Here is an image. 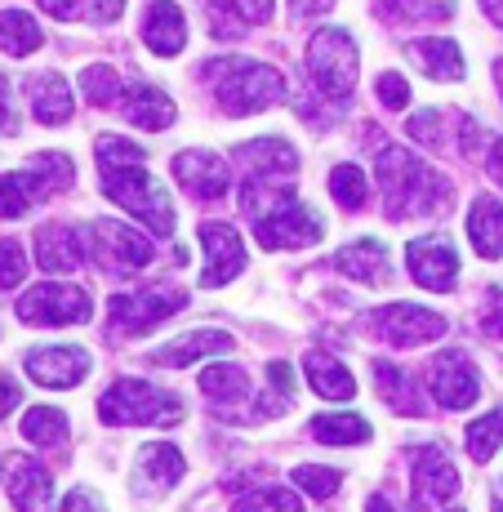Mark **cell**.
I'll return each instance as SVG.
<instances>
[{"label":"cell","instance_id":"26","mask_svg":"<svg viewBox=\"0 0 503 512\" xmlns=\"http://www.w3.org/2000/svg\"><path fill=\"white\" fill-rule=\"evenodd\" d=\"M223 352H232V339L223 330H192V334H183V339L156 348L152 352V366H192V361L223 357Z\"/></svg>","mask_w":503,"mask_h":512},{"label":"cell","instance_id":"28","mask_svg":"<svg viewBox=\"0 0 503 512\" xmlns=\"http://www.w3.org/2000/svg\"><path fill=\"white\" fill-rule=\"evenodd\" d=\"M468 241L481 259H503V205L495 196H477L468 210Z\"/></svg>","mask_w":503,"mask_h":512},{"label":"cell","instance_id":"2","mask_svg":"<svg viewBox=\"0 0 503 512\" xmlns=\"http://www.w3.org/2000/svg\"><path fill=\"white\" fill-rule=\"evenodd\" d=\"M241 205L254 219V232H259L263 250H303V245H317L325 236V219L308 201L285 192V183L245 179Z\"/></svg>","mask_w":503,"mask_h":512},{"label":"cell","instance_id":"54","mask_svg":"<svg viewBox=\"0 0 503 512\" xmlns=\"http://www.w3.org/2000/svg\"><path fill=\"white\" fill-rule=\"evenodd\" d=\"M490 504H495V512H503V490H495V499H490Z\"/></svg>","mask_w":503,"mask_h":512},{"label":"cell","instance_id":"19","mask_svg":"<svg viewBox=\"0 0 503 512\" xmlns=\"http://www.w3.org/2000/svg\"><path fill=\"white\" fill-rule=\"evenodd\" d=\"M174 179H179L183 192L201 196V201H219L228 192L232 174H228V161H219L214 152H179L174 156Z\"/></svg>","mask_w":503,"mask_h":512},{"label":"cell","instance_id":"13","mask_svg":"<svg viewBox=\"0 0 503 512\" xmlns=\"http://www.w3.org/2000/svg\"><path fill=\"white\" fill-rule=\"evenodd\" d=\"M406 263H410V277L428 290H455L459 285V254L455 241L441 232L419 236V241L406 245Z\"/></svg>","mask_w":503,"mask_h":512},{"label":"cell","instance_id":"18","mask_svg":"<svg viewBox=\"0 0 503 512\" xmlns=\"http://www.w3.org/2000/svg\"><path fill=\"white\" fill-rule=\"evenodd\" d=\"M5 486H9V499H14L18 512H49V504H54V481L27 455L5 459Z\"/></svg>","mask_w":503,"mask_h":512},{"label":"cell","instance_id":"39","mask_svg":"<svg viewBox=\"0 0 503 512\" xmlns=\"http://www.w3.org/2000/svg\"><path fill=\"white\" fill-rule=\"evenodd\" d=\"M330 196L343 205V210H361V205H366V174H361L357 165H334Z\"/></svg>","mask_w":503,"mask_h":512},{"label":"cell","instance_id":"4","mask_svg":"<svg viewBox=\"0 0 503 512\" xmlns=\"http://www.w3.org/2000/svg\"><path fill=\"white\" fill-rule=\"evenodd\" d=\"M201 76H214V94L228 116L268 112L285 98V76L268 63H250V58H214L201 67Z\"/></svg>","mask_w":503,"mask_h":512},{"label":"cell","instance_id":"22","mask_svg":"<svg viewBox=\"0 0 503 512\" xmlns=\"http://www.w3.org/2000/svg\"><path fill=\"white\" fill-rule=\"evenodd\" d=\"M245 165H250V179H268V183H285L294 170H299V156L285 139H254L236 147Z\"/></svg>","mask_w":503,"mask_h":512},{"label":"cell","instance_id":"30","mask_svg":"<svg viewBox=\"0 0 503 512\" xmlns=\"http://www.w3.org/2000/svg\"><path fill=\"white\" fill-rule=\"evenodd\" d=\"M374 379H379V397L388 401L397 415H423V397L414 388V374H406L392 361H374Z\"/></svg>","mask_w":503,"mask_h":512},{"label":"cell","instance_id":"49","mask_svg":"<svg viewBox=\"0 0 503 512\" xmlns=\"http://www.w3.org/2000/svg\"><path fill=\"white\" fill-rule=\"evenodd\" d=\"M90 5H94V18H98V23H112V18H121L125 0H90Z\"/></svg>","mask_w":503,"mask_h":512},{"label":"cell","instance_id":"10","mask_svg":"<svg viewBox=\"0 0 503 512\" xmlns=\"http://www.w3.org/2000/svg\"><path fill=\"white\" fill-rule=\"evenodd\" d=\"M90 254L103 263V272L112 277H138V272L152 263V245L143 232L125 228V223H94L90 232Z\"/></svg>","mask_w":503,"mask_h":512},{"label":"cell","instance_id":"32","mask_svg":"<svg viewBox=\"0 0 503 512\" xmlns=\"http://www.w3.org/2000/svg\"><path fill=\"white\" fill-rule=\"evenodd\" d=\"M410 58L432 76V81H459L463 76V54L455 41H414Z\"/></svg>","mask_w":503,"mask_h":512},{"label":"cell","instance_id":"16","mask_svg":"<svg viewBox=\"0 0 503 512\" xmlns=\"http://www.w3.org/2000/svg\"><path fill=\"white\" fill-rule=\"evenodd\" d=\"M183 468L187 464H183L179 446H170V441H152V446H143V450H138V459H134L138 495H147V499L170 495V490L183 481Z\"/></svg>","mask_w":503,"mask_h":512},{"label":"cell","instance_id":"20","mask_svg":"<svg viewBox=\"0 0 503 512\" xmlns=\"http://www.w3.org/2000/svg\"><path fill=\"white\" fill-rule=\"evenodd\" d=\"M90 259V241H85L76 228H63V223H49V228L36 232V263L45 272H76Z\"/></svg>","mask_w":503,"mask_h":512},{"label":"cell","instance_id":"15","mask_svg":"<svg viewBox=\"0 0 503 512\" xmlns=\"http://www.w3.org/2000/svg\"><path fill=\"white\" fill-rule=\"evenodd\" d=\"M201 245H205V272H201V285L219 290L241 277L245 268V241L232 223H201Z\"/></svg>","mask_w":503,"mask_h":512},{"label":"cell","instance_id":"37","mask_svg":"<svg viewBox=\"0 0 503 512\" xmlns=\"http://www.w3.org/2000/svg\"><path fill=\"white\" fill-rule=\"evenodd\" d=\"M232 512H303L299 495L285 486H263V490H250L232 504Z\"/></svg>","mask_w":503,"mask_h":512},{"label":"cell","instance_id":"53","mask_svg":"<svg viewBox=\"0 0 503 512\" xmlns=\"http://www.w3.org/2000/svg\"><path fill=\"white\" fill-rule=\"evenodd\" d=\"M495 81H499V94H503V58L495 63Z\"/></svg>","mask_w":503,"mask_h":512},{"label":"cell","instance_id":"5","mask_svg":"<svg viewBox=\"0 0 503 512\" xmlns=\"http://www.w3.org/2000/svg\"><path fill=\"white\" fill-rule=\"evenodd\" d=\"M98 415L112 428H134V423H152V428H170L183 419L179 392H165L147 379H116L98 401Z\"/></svg>","mask_w":503,"mask_h":512},{"label":"cell","instance_id":"27","mask_svg":"<svg viewBox=\"0 0 503 512\" xmlns=\"http://www.w3.org/2000/svg\"><path fill=\"white\" fill-rule=\"evenodd\" d=\"M303 370H308V383L317 397H325V401L357 397V374L343 366L339 357H330V352H321V348L308 352V357H303Z\"/></svg>","mask_w":503,"mask_h":512},{"label":"cell","instance_id":"52","mask_svg":"<svg viewBox=\"0 0 503 512\" xmlns=\"http://www.w3.org/2000/svg\"><path fill=\"white\" fill-rule=\"evenodd\" d=\"M370 512H397V508H392L383 495H374V499H370Z\"/></svg>","mask_w":503,"mask_h":512},{"label":"cell","instance_id":"3","mask_svg":"<svg viewBox=\"0 0 503 512\" xmlns=\"http://www.w3.org/2000/svg\"><path fill=\"white\" fill-rule=\"evenodd\" d=\"M374 174L388 196V219H423V214H446L455 205V187L446 174H437L428 161L397 143L379 152Z\"/></svg>","mask_w":503,"mask_h":512},{"label":"cell","instance_id":"36","mask_svg":"<svg viewBox=\"0 0 503 512\" xmlns=\"http://www.w3.org/2000/svg\"><path fill=\"white\" fill-rule=\"evenodd\" d=\"M463 441H468V455L477 459V464H490L495 450H499V441H503V410L472 419L468 428H463Z\"/></svg>","mask_w":503,"mask_h":512},{"label":"cell","instance_id":"45","mask_svg":"<svg viewBox=\"0 0 503 512\" xmlns=\"http://www.w3.org/2000/svg\"><path fill=\"white\" fill-rule=\"evenodd\" d=\"M18 130V112H14V94H9V81L0 76V134Z\"/></svg>","mask_w":503,"mask_h":512},{"label":"cell","instance_id":"29","mask_svg":"<svg viewBox=\"0 0 503 512\" xmlns=\"http://www.w3.org/2000/svg\"><path fill=\"white\" fill-rule=\"evenodd\" d=\"M272 9H276L272 0H210V32L232 41L250 23H268Z\"/></svg>","mask_w":503,"mask_h":512},{"label":"cell","instance_id":"47","mask_svg":"<svg viewBox=\"0 0 503 512\" xmlns=\"http://www.w3.org/2000/svg\"><path fill=\"white\" fill-rule=\"evenodd\" d=\"M290 9H294V18H321L334 9V0H290Z\"/></svg>","mask_w":503,"mask_h":512},{"label":"cell","instance_id":"23","mask_svg":"<svg viewBox=\"0 0 503 512\" xmlns=\"http://www.w3.org/2000/svg\"><path fill=\"white\" fill-rule=\"evenodd\" d=\"M143 45L152 49V54H161V58L179 54V49L187 45V18H183V9L174 5V0H156V5L147 9Z\"/></svg>","mask_w":503,"mask_h":512},{"label":"cell","instance_id":"43","mask_svg":"<svg viewBox=\"0 0 503 512\" xmlns=\"http://www.w3.org/2000/svg\"><path fill=\"white\" fill-rule=\"evenodd\" d=\"M481 326H486L490 339H503V290H490L486 312H481Z\"/></svg>","mask_w":503,"mask_h":512},{"label":"cell","instance_id":"11","mask_svg":"<svg viewBox=\"0 0 503 512\" xmlns=\"http://www.w3.org/2000/svg\"><path fill=\"white\" fill-rule=\"evenodd\" d=\"M370 330L379 334V339L397 343V348H414V343L441 339V334H446V317L419 308V303H388V308H379L370 317Z\"/></svg>","mask_w":503,"mask_h":512},{"label":"cell","instance_id":"6","mask_svg":"<svg viewBox=\"0 0 503 512\" xmlns=\"http://www.w3.org/2000/svg\"><path fill=\"white\" fill-rule=\"evenodd\" d=\"M76 183V170L63 152H41L32 156L27 170H9L0 174V219H23L36 201L54 192H67Z\"/></svg>","mask_w":503,"mask_h":512},{"label":"cell","instance_id":"12","mask_svg":"<svg viewBox=\"0 0 503 512\" xmlns=\"http://www.w3.org/2000/svg\"><path fill=\"white\" fill-rule=\"evenodd\" d=\"M428 392L441 410H468L481 397V379L463 352H437L428 366Z\"/></svg>","mask_w":503,"mask_h":512},{"label":"cell","instance_id":"34","mask_svg":"<svg viewBox=\"0 0 503 512\" xmlns=\"http://www.w3.org/2000/svg\"><path fill=\"white\" fill-rule=\"evenodd\" d=\"M312 437L321 446H361V441H370V423L361 415H321L312 419Z\"/></svg>","mask_w":503,"mask_h":512},{"label":"cell","instance_id":"8","mask_svg":"<svg viewBox=\"0 0 503 512\" xmlns=\"http://www.w3.org/2000/svg\"><path fill=\"white\" fill-rule=\"evenodd\" d=\"M183 308H187V294L179 285H147V290L107 299V330L130 339V334H143V330L161 326V321H170Z\"/></svg>","mask_w":503,"mask_h":512},{"label":"cell","instance_id":"48","mask_svg":"<svg viewBox=\"0 0 503 512\" xmlns=\"http://www.w3.org/2000/svg\"><path fill=\"white\" fill-rule=\"evenodd\" d=\"M36 5H41L49 18H63V23H72V18H76V5H81V0H36Z\"/></svg>","mask_w":503,"mask_h":512},{"label":"cell","instance_id":"25","mask_svg":"<svg viewBox=\"0 0 503 512\" xmlns=\"http://www.w3.org/2000/svg\"><path fill=\"white\" fill-rule=\"evenodd\" d=\"M27 98H32V112H36L41 125L72 121L76 98H72V85H67L58 72H36L32 81H27Z\"/></svg>","mask_w":503,"mask_h":512},{"label":"cell","instance_id":"40","mask_svg":"<svg viewBox=\"0 0 503 512\" xmlns=\"http://www.w3.org/2000/svg\"><path fill=\"white\" fill-rule=\"evenodd\" d=\"M294 481H299V490H308L312 499H330V495H339V481H343V472H334V468H317V464H299L290 472Z\"/></svg>","mask_w":503,"mask_h":512},{"label":"cell","instance_id":"9","mask_svg":"<svg viewBox=\"0 0 503 512\" xmlns=\"http://www.w3.org/2000/svg\"><path fill=\"white\" fill-rule=\"evenodd\" d=\"M94 317V303L81 285L67 281H45L18 299V321L27 326H85Z\"/></svg>","mask_w":503,"mask_h":512},{"label":"cell","instance_id":"46","mask_svg":"<svg viewBox=\"0 0 503 512\" xmlns=\"http://www.w3.org/2000/svg\"><path fill=\"white\" fill-rule=\"evenodd\" d=\"M18 401H23V388H18V383H14V379H9V374H5V370H0V419H5V415H9V410H14V406H18Z\"/></svg>","mask_w":503,"mask_h":512},{"label":"cell","instance_id":"42","mask_svg":"<svg viewBox=\"0 0 503 512\" xmlns=\"http://www.w3.org/2000/svg\"><path fill=\"white\" fill-rule=\"evenodd\" d=\"M379 103L392 107V112H401V107H410V81L401 72H383L379 76Z\"/></svg>","mask_w":503,"mask_h":512},{"label":"cell","instance_id":"35","mask_svg":"<svg viewBox=\"0 0 503 512\" xmlns=\"http://www.w3.org/2000/svg\"><path fill=\"white\" fill-rule=\"evenodd\" d=\"M67 432H72V423L58 406H32L23 419V437L32 441V446H63Z\"/></svg>","mask_w":503,"mask_h":512},{"label":"cell","instance_id":"7","mask_svg":"<svg viewBox=\"0 0 503 512\" xmlns=\"http://www.w3.org/2000/svg\"><path fill=\"white\" fill-rule=\"evenodd\" d=\"M357 41H352L343 27H321L308 45V76L317 85L321 98L330 103H348L352 90H357Z\"/></svg>","mask_w":503,"mask_h":512},{"label":"cell","instance_id":"33","mask_svg":"<svg viewBox=\"0 0 503 512\" xmlns=\"http://www.w3.org/2000/svg\"><path fill=\"white\" fill-rule=\"evenodd\" d=\"M201 392L219 406H232V401H250V374L241 366H205L201 374Z\"/></svg>","mask_w":503,"mask_h":512},{"label":"cell","instance_id":"17","mask_svg":"<svg viewBox=\"0 0 503 512\" xmlns=\"http://www.w3.org/2000/svg\"><path fill=\"white\" fill-rule=\"evenodd\" d=\"M27 374L45 388H76V383L90 374V352L72 348V343H58V348H36L27 352Z\"/></svg>","mask_w":503,"mask_h":512},{"label":"cell","instance_id":"1","mask_svg":"<svg viewBox=\"0 0 503 512\" xmlns=\"http://www.w3.org/2000/svg\"><path fill=\"white\" fill-rule=\"evenodd\" d=\"M98 152V170H103V192L112 196L121 210H130L134 219H143L156 236H170L174 232V205L165 196V187L147 174V156L143 147L121 139V134H103L94 143Z\"/></svg>","mask_w":503,"mask_h":512},{"label":"cell","instance_id":"41","mask_svg":"<svg viewBox=\"0 0 503 512\" xmlns=\"http://www.w3.org/2000/svg\"><path fill=\"white\" fill-rule=\"evenodd\" d=\"M27 277V254L18 241H0V290H14Z\"/></svg>","mask_w":503,"mask_h":512},{"label":"cell","instance_id":"38","mask_svg":"<svg viewBox=\"0 0 503 512\" xmlns=\"http://www.w3.org/2000/svg\"><path fill=\"white\" fill-rule=\"evenodd\" d=\"M81 90L94 107H112V103H121V76H116L107 63H94L81 72Z\"/></svg>","mask_w":503,"mask_h":512},{"label":"cell","instance_id":"50","mask_svg":"<svg viewBox=\"0 0 503 512\" xmlns=\"http://www.w3.org/2000/svg\"><path fill=\"white\" fill-rule=\"evenodd\" d=\"M490 174L503 183V139H495L490 143Z\"/></svg>","mask_w":503,"mask_h":512},{"label":"cell","instance_id":"21","mask_svg":"<svg viewBox=\"0 0 503 512\" xmlns=\"http://www.w3.org/2000/svg\"><path fill=\"white\" fill-rule=\"evenodd\" d=\"M334 268H339L343 277L361 281V285H388V277H392L388 245L374 241V236H361V241L343 245V250L334 254Z\"/></svg>","mask_w":503,"mask_h":512},{"label":"cell","instance_id":"44","mask_svg":"<svg viewBox=\"0 0 503 512\" xmlns=\"http://www.w3.org/2000/svg\"><path fill=\"white\" fill-rule=\"evenodd\" d=\"M63 512H107V508H103V499H98L90 486H76L72 495L63 499Z\"/></svg>","mask_w":503,"mask_h":512},{"label":"cell","instance_id":"31","mask_svg":"<svg viewBox=\"0 0 503 512\" xmlns=\"http://www.w3.org/2000/svg\"><path fill=\"white\" fill-rule=\"evenodd\" d=\"M0 49L9 58H27L41 49V23L23 9H0Z\"/></svg>","mask_w":503,"mask_h":512},{"label":"cell","instance_id":"14","mask_svg":"<svg viewBox=\"0 0 503 512\" xmlns=\"http://www.w3.org/2000/svg\"><path fill=\"white\" fill-rule=\"evenodd\" d=\"M410 477H414V508L419 512H437L441 504H450L459 495V472L441 446H423L414 455Z\"/></svg>","mask_w":503,"mask_h":512},{"label":"cell","instance_id":"24","mask_svg":"<svg viewBox=\"0 0 503 512\" xmlns=\"http://www.w3.org/2000/svg\"><path fill=\"white\" fill-rule=\"evenodd\" d=\"M121 112L130 116L134 125H143V130H170L174 116H179V107H174V98L165 90L138 81V85H130V90L121 94Z\"/></svg>","mask_w":503,"mask_h":512},{"label":"cell","instance_id":"55","mask_svg":"<svg viewBox=\"0 0 503 512\" xmlns=\"http://www.w3.org/2000/svg\"><path fill=\"white\" fill-rule=\"evenodd\" d=\"M450 512H459V508H450Z\"/></svg>","mask_w":503,"mask_h":512},{"label":"cell","instance_id":"51","mask_svg":"<svg viewBox=\"0 0 503 512\" xmlns=\"http://www.w3.org/2000/svg\"><path fill=\"white\" fill-rule=\"evenodd\" d=\"M481 5H486V14L495 18V23H503V0H481Z\"/></svg>","mask_w":503,"mask_h":512}]
</instances>
